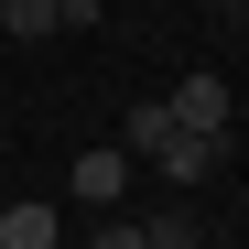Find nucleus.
I'll return each instance as SVG.
<instances>
[{
	"label": "nucleus",
	"mask_w": 249,
	"mask_h": 249,
	"mask_svg": "<svg viewBox=\"0 0 249 249\" xmlns=\"http://www.w3.org/2000/svg\"><path fill=\"white\" fill-rule=\"evenodd\" d=\"M152 162H162V184H174V195H195V184H217V162H228V141H206V130H174V141H162Z\"/></svg>",
	"instance_id": "3"
},
{
	"label": "nucleus",
	"mask_w": 249,
	"mask_h": 249,
	"mask_svg": "<svg viewBox=\"0 0 249 249\" xmlns=\"http://www.w3.org/2000/svg\"><path fill=\"white\" fill-rule=\"evenodd\" d=\"M87 249H141V217H130V206H98V238Z\"/></svg>",
	"instance_id": "8"
},
{
	"label": "nucleus",
	"mask_w": 249,
	"mask_h": 249,
	"mask_svg": "<svg viewBox=\"0 0 249 249\" xmlns=\"http://www.w3.org/2000/svg\"><path fill=\"white\" fill-rule=\"evenodd\" d=\"M206 11H249V0H206Z\"/></svg>",
	"instance_id": "10"
},
{
	"label": "nucleus",
	"mask_w": 249,
	"mask_h": 249,
	"mask_svg": "<svg viewBox=\"0 0 249 249\" xmlns=\"http://www.w3.org/2000/svg\"><path fill=\"white\" fill-rule=\"evenodd\" d=\"M238 22H249V11H238Z\"/></svg>",
	"instance_id": "11"
},
{
	"label": "nucleus",
	"mask_w": 249,
	"mask_h": 249,
	"mask_svg": "<svg viewBox=\"0 0 249 249\" xmlns=\"http://www.w3.org/2000/svg\"><path fill=\"white\" fill-rule=\"evenodd\" d=\"M54 22H65V33H87V22H108V0H54Z\"/></svg>",
	"instance_id": "9"
},
{
	"label": "nucleus",
	"mask_w": 249,
	"mask_h": 249,
	"mask_svg": "<svg viewBox=\"0 0 249 249\" xmlns=\"http://www.w3.org/2000/svg\"><path fill=\"white\" fill-rule=\"evenodd\" d=\"M119 141H130V152H162V141H174V108H162V98L119 108Z\"/></svg>",
	"instance_id": "6"
},
{
	"label": "nucleus",
	"mask_w": 249,
	"mask_h": 249,
	"mask_svg": "<svg viewBox=\"0 0 249 249\" xmlns=\"http://www.w3.org/2000/svg\"><path fill=\"white\" fill-rule=\"evenodd\" d=\"M141 249H206V228H195V206H184V195H162V206H141Z\"/></svg>",
	"instance_id": "5"
},
{
	"label": "nucleus",
	"mask_w": 249,
	"mask_h": 249,
	"mask_svg": "<svg viewBox=\"0 0 249 249\" xmlns=\"http://www.w3.org/2000/svg\"><path fill=\"white\" fill-rule=\"evenodd\" d=\"M76 206H130V141H87L76 152V174H65Z\"/></svg>",
	"instance_id": "1"
},
{
	"label": "nucleus",
	"mask_w": 249,
	"mask_h": 249,
	"mask_svg": "<svg viewBox=\"0 0 249 249\" xmlns=\"http://www.w3.org/2000/svg\"><path fill=\"white\" fill-rule=\"evenodd\" d=\"M162 108H174V130H206V141H228V108H238V98H228V76H217V65H195V76H184V87L162 98Z\"/></svg>",
	"instance_id": "2"
},
{
	"label": "nucleus",
	"mask_w": 249,
	"mask_h": 249,
	"mask_svg": "<svg viewBox=\"0 0 249 249\" xmlns=\"http://www.w3.org/2000/svg\"><path fill=\"white\" fill-rule=\"evenodd\" d=\"M0 33L33 44V33H65V22H54V0H0Z\"/></svg>",
	"instance_id": "7"
},
{
	"label": "nucleus",
	"mask_w": 249,
	"mask_h": 249,
	"mask_svg": "<svg viewBox=\"0 0 249 249\" xmlns=\"http://www.w3.org/2000/svg\"><path fill=\"white\" fill-rule=\"evenodd\" d=\"M0 249H65V217L44 195H22V206H0Z\"/></svg>",
	"instance_id": "4"
}]
</instances>
